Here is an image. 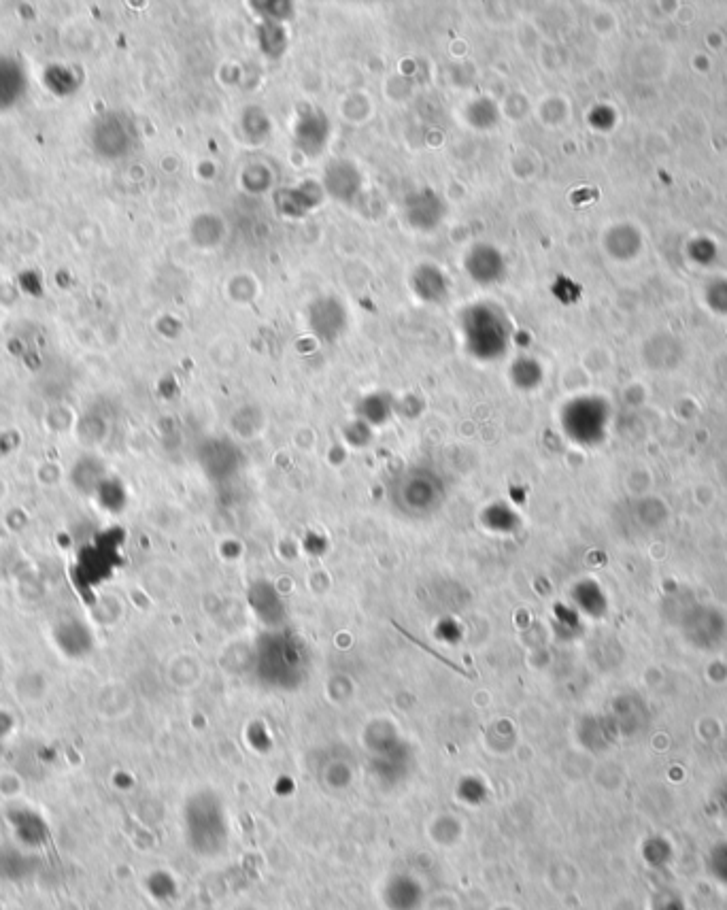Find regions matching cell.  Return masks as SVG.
I'll return each mask as SVG.
<instances>
[{
	"instance_id": "6da1fadb",
	"label": "cell",
	"mask_w": 727,
	"mask_h": 910,
	"mask_svg": "<svg viewBox=\"0 0 727 910\" xmlns=\"http://www.w3.org/2000/svg\"><path fill=\"white\" fill-rule=\"evenodd\" d=\"M679 626L693 647L702 651L715 649L727 636V619L715 606L693 602L681 609Z\"/></svg>"
}]
</instances>
